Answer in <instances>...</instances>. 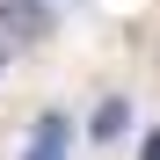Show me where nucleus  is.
Listing matches in <instances>:
<instances>
[{
    "label": "nucleus",
    "instance_id": "obj_1",
    "mask_svg": "<svg viewBox=\"0 0 160 160\" xmlns=\"http://www.w3.org/2000/svg\"><path fill=\"white\" fill-rule=\"evenodd\" d=\"M0 37H15V44L51 37V8L44 0H0Z\"/></svg>",
    "mask_w": 160,
    "mask_h": 160
},
{
    "label": "nucleus",
    "instance_id": "obj_2",
    "mask_svg": "<svg viewBox=\"0 0 160 160\" xmlns=\"http://www.w3.org/2000/svg\"><path fill=\"white\" fill-rule=\"evenodd\" d=\"M66 138H73V124L51 109V117H37V138H29V160H66Z\"/></svg>",
    "mask_w": 160,
    "mask_h": 160
},
{
    "label": "nucleus",
    "instance_id": "obj_4",
    "mask_svg": "<svg viewBox=\"0 0 160 160\" xmlns=\"http://www.w3.org/2000/svg\"><path fill=\"white\" fill-rule=\"evenodd\" d=\"M0 73H8V37H0Z\"/></svg>",
    "mask_w": 160,
    "mask_h": 160
},
{
    "label": "nucleus",
    "instance_id": "obj_3",
    "mask_svg": "<svg viewBox=\"0 0 160 160\" xmlns=\"http://www.w3.org/2000/svg\"><path fill=\"white\" fill-rule=\"evenodd\" d=\"M124 124H131V109H124V102H102V109H95V124H88V131H95L102 146H109V138H124Z\"/></svg>",
    "mask_w": 160,
    "mask_h": 160
}]
</instances>
